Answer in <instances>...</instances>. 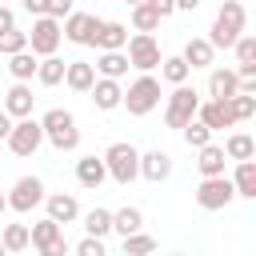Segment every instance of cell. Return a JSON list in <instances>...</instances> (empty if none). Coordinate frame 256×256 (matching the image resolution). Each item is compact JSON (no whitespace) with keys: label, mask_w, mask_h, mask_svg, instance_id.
<instances>
[{"label":"cell","mask_w":256,"mask_h":256,"mask_svg":"<svg viewBox=\"0 0 256 256\" xmlns=\"http://www.w3.org/2000/svg\"><path fill=\"white\" fill-rule=\"evenodd\" d=\"M104 168H108V176L116 180V184H132L136 176H140V152L128 144V140H116L108 152H104Z\"/></svg>","instance_id":"277c9868"},{"label":"cell","mask_w":256,"mask_h":256,"mask_svg":"<svg viewBox=\"0 0 256 256\" xmlns=\"http://www.w3.org/2000/svg\"><path fill=\"white\" fill-rule=\"evenodd\" d=\"M4 212H8V196L0 192V216H4Z\"/></svg>","instance_id":"7dc6e473"},{"label":"cell","mask_w":256,"mask_h":256,"mask_svg":"<svg viewBox=\"0 0 256 256\" xmlns=\"http://www.w3.org/2000/svg\"><path fill=\"white\" fill-rule=\"evenodd\" d=\"M124 4H140V0H124Z\"/></svg>","instance_id":"681fc988"},{"label":"cell","mask_w":256,"mask_h":256,"mask_svg":"<svg viewBox=\"0 0 256 256\" xmlns=\"http://www.w3.org/2000/svg\"><path fill=\"white\" fill-rule=\"evenodd\" d=\"M160 76H164V80H168V84L176 88V84H188L192 68H188V64L180 60V56H164V60H160Z\"/></svg>","instance_id":"f546056e"},{"label":"cell","mask_w":256,"mask_h":256,"mask_svg":"<svg viewBox=\"0 0 256 256\" xmlns=\"http://www.w3.org/2000/svg\"><path fill=\"white\" fill-rule=\"evenodd\" d=\"M124 56H128V64L136 68V72H152V68H160V44H156V36L152 32H136V36H128V44H124Z\"/></svg>","instance_id":"5b68a950"},{"label":"cell","mask_w":256,"mask_h":256,"mask_svg":"<svg viewBox=\"0 0 256 256\" xmlns=\"http://www.w3.org/2000/svg\"><path fill=\"white\" fill-rule=\"evenodd\" d=\"M144 228V212L140 208H120V212H112V232H120V240L124 236H132V232H140Z\"/></svg>","instance_id":"4316f807"},{"label":"cell","mask_w":256,"mask_h":256,"mask_svg":"<svg viewBox=\"0 0 256 256\" xmlns=\"http://www.w3.org/2000/svg\"><path fill=\"white\" fill-rule=\"evenodd\" d=\"M96 24H100V16H92V12H68L64 24H60V32H64V40H72V44H88L92 32H96Z\"/></svg>","instance_id":"7c38bea8"},{"label":"cell","mask_w":256,"mask_h":256,"mask_svg":"<svg viewBox=\"0 0 256 256\" xmlns=\"http://www.w3.org/2000/svg\"><path fill=\"white\" fill-rule=\"evenodd\" d=\"M232 196H236V188H232L228 176H204L200 188H196V204H200L204 212H220V208H228Z\"/></svg>","instance_id":"ba28073f"},{"label":"cell","mask_w":256,"mask_h":256,"mask_svg":"<svg viewBox=\"0 0 256 256\" xmlns=\"http://www.w3.org/2000/svg\"><path fill=\"white\" fill-rule=\"evenodd\" d=\"M140 176L152 180V184L168 180V176H172V156L160 152V148H156V152H144V156H140Z\"/></svg>","instance_id":"ac0fdd59"},{"label":"cell","mask_w":256,"mask_h":256,"mask_svg":"<svg viewBox=\"0 0 256 256\" xmlns=\"http://www.w3.org/2000/svg\"><path fill=\"white\" fill-rule=\"evenodd\" d=\"M88 92H92V100H96V108H100V112H112V108H120V96H124L120 80H108V76H96V84H92Z\"/></svg>","instance_id":"e0dca14e"},{"label":"cell","mask_w":256,"mask_h":256,"mask_svg":"<svg viewBox=\"0 0 256 256\" xmlns=\"http://www.w3.org/2000/svg\"><path fill=\"white\" fill-rule=\"evenodd\" d=\"M56 236H64V232H60V224H56V220H48V216H44V220H36V224L28 228V240H32L36 248H44V244H52Z\"/></svg>","instance_id":"1f68e13d"},{"label":"cell","mask_w":256,"mask_h":256,"mask_svg":"<svg viewBox=\"0 0 256 256\" xmlns=\"http://www.w3.org/2000/svg\"><path fill=\"white\" fill-rule=\"evenodd\" d=\"M236 92H240L236 68H212V72H208V96H212V100H228V96H236Z\"/></svg>","instance_id":"9a60e30c"},{"label":"cell","mask_w":256,"mask_h":256,"mask_svg":"<svg viewBox=\"0 0 256 256\" xmlns=\"http://www.w3.org/2000/svg\"><path fill=\"white\" fill-rule=\"evenodd\" d=\"M232 188H236V196H248V200H256V160H236Z\"/></svg>","instance_id":"d4e9b609"},{"label":"cell","mask_w":256,"mask_h":256,"mask_svg":"<svg viewBox=\"0 0 256 256\" xmlns=\"http://www.w3.org/2000/svg\"><path fill=\"white\" fill-rule=\"evenodd\" d=\"M72 12V0H44V16H52V20H64Z\"/></svg>","instance_id":"ab89813d"},{"label":"cell","mask_w":256,"mask_h":256,"mask_svg":"<svg viewBox=\"0 0 256 256\" xmlns=\"http://www.w3.org/2000/svg\"><path fill=\"white\" fill-rule=\"evenodd\" d=\"M28 48V32H20V28H8V32H0V52L4 56H12V52H24Z\"/></svg>","instance_id":"8d00e7d4"},{"label":"cell","mask_w":256,"mask_h":256,"mask_svg":"<svg viewBox=\"0 0 256 256\" xmlns=\"http://www.w3.org/2000/svg\"><path fill=\"white\" fill-rule=\"evenodd\" d=\"M220 148H224L228 160H252V156H256V140H252L248 132H232Z\"/></svg>","instance_id":"484cf974"},{"label":"cell","mask_w":256,"mask_h":256,"mask_svg":"<svg viewBox=\"0 0 256 256\" xmlns=\"http://www.w3.org/2000/svg\"><path fill=\"white\" fill-rule=\"evenodd\" d=\"M212 56H216V48H212L204 36H192V40L184 44V52H180V60H184L188 68H208V64H212Z\"/></svg>","instance_id":"7402d4cb"},{"label":"cell","mask_w":256,"mask_h":256,"mask_svg":"<svg viewBox=\"0 0 256 256\" xmlns=\"http://www.w3.org/2000/svg\"><path fill=\"white\" fill-rule=\"evenodd\" d=\"M60 20H52V16H36L32 20V32H28V52L32 56H56V48H60Z\"/></svg>","instance_id":"52a82bcc"},{"label":"cell","mask_w":256,"mask_h":256,"mask_svg":"<svg viewBox=\"0 0 256 256\" xmlns=\"http://www.w3.org/2000/svg\"><path fill=\"white\" fill-rule=\"evenodd\" d=\"M0 244L8 248V256L12 252H24L32 240H28V224H4V236H0Z\"/></svg>","instance_id":"d6a6232c"},{"label":"cell","mask_w":256,"mask_h":256,"mask_svg":"<svg viewBox=\"0 0 256 256\" xmlns=\"http://www.w3.org/2000/svg\"><path fill=\"white\" fill-rule=\"evenodd\" d=\"M224 164H228V156H224V148L220 144H204V148H196V168H200V176H224Z\"/></svg>","instance_id":"d6986e66"},{"label":"cell","mask_w":256,"mask_h":256,"mask_svg":"<svg viewBox=\"0 0 256 256\" xmlns=\"http://www.w3.org/2000/svg\"><path fill=\"white\" fill-rule=\"evenodd\" d=\"M236 64H256V36H236Z\"/></svg>","instance_id":"74e56055"},{"label":"cell","mask_w":256,"mask_h":256,"mask_svg":"<svg viewBox=\"0 0 256 256\" xmlns=\"http://www.w3.org/2000/svg\"><path fill=\"white\" fill-rule=\"evenodd\" d=\"M132 28H136V32H156V28H160V16H156V8H152L148 0L132 4Z\"/></svg>","instance_id":"83f0119b"},{"label":"cell","mask_w":256,"mask_h":256,"mask_svg":"<svg viewBox=\"0 0 256 256\" xmlns=\"http://www.w3.org/2000/svg\"><path fill=\"white\" fill-rule=\"evenodd\" d=\"M8 28H16V12L0 4V32H8Z\"/></svg>","instance_id":"7bdbcfd3"},{"label":"cell","mask_w":256,"mask_h":256,"mask_svg":"<svg viewBox=\"0 0 256 256\" xmlns=\"http://www.w3.org/2000/svg\"><path fill=\"white\" fill-rule=\"evenodd\" d=\"M64 68H68V60H60V56H40L36 80H40L44 88H56V84H64Z\"/></svg>","instance_id":"cb8c5ba5"},{"label":"cell","mask_w":256,"mask_h":256,"mask_svg":"<svg viewBox=\"0 0 256 256\" xmlns=\"http://www.w3.org/2000/svg\"><path fill=\"white\" fill-rule=\"evenodd\" d=\"M176 8H184V12H196V8H200V0H176Z\"/></svg>","instance_id":"bcb514c9"},{"label":"cell","mask_w":256,"mask_h":256,"mask_svg":"<svg viewBox=\"0 0 256 256\" xmlns=\"http://www.w3.org/2000/svg\"><path fill=\"white\" fill-rule=\"evenodd\" d=\"M96 68V76H108V80H120V76H128V56L124 52H100V60L92 64Z\"/></svg>","instance_id":"603a6c76"},{"label":"cell","mask_w":256,"mask_h":256,"mask_svg":"<svg viewBox=\"0 0 256 256\" xmlns=\"http://www.w3.org/2000/svg\"><path fill=\"white\" fill-rule=\"evenodd\" d=\"M76 256H108V248H104L100 236H84V240L76 244Z\"/></svg>","instance_id":"f35d334b"},{"label":"cell","mask_w":256,"mask_h":256,"mask_svg":"<svg viewBox=\"0 0 256 256\" xmlns=\"http://www.w3.org/2000/svg\"><path fill=\"white\" fill-rule=\"evenodd\" d=\"M84 232L104 240V236L112 232V212H108V208H92V212H84Z\"/></svg>","instance_id":"4dcf8cb0"},{"label":"cell","mask_w":256,"mask_h":256,"mask_svg":"<svg viewBox=\"0 0 256 256\" xmlns=\"http://www.w3.org/2000/svg\"><path fill=\"white\" fill-rule=\"evenodd\" d=\"M40 256H68V240H64V236H56L52 244H44V248H40Z\"/></svg>","instance_id":"60d3db41"},{"label":"cell","mask_w":256,"mask_h":256,"mask_svg":"<svg viewBox=\"0 0 256 256\" xmlns=\"http://www.w3.org/2000/svg\"><path fill=\"white\" fill-rule=\"evenodd\" d=\"M196 108H200L196 88L176 84V88H172V96H168V108H164V124H168V128H184V124L196 116Z\"/></svg>","instance_id":"8992f818"},{"label":"cell","mask_w":256,"mask_h":256,"mask_svg":"<svg viewBox=\"0 0 256 256\" xmlns=\"http://www.w3.org/2000/svg\"><path fill=\"white\" fill-rule=\"evenodd\" d=\"M236 36H244V4L240 0H224L216 20H212V32L204 36L212 48H232Z\"/></svg>","instance_id":"7a4b0ae2"},{"label":"cell","mask_w":256,"mask_h":256,"mask_svg":"<svg viewBox=\"0 0 256 256\" xmlns=\"http://www.w3.org/2000/svg\"><path fill=\"white\" fill-rule=\"evenodd\" d=\"M8 132H12V116L0 108V140H8Z\"/></svg>","instance_id":"ee69618b"},{"label":"cell","mask_w":256,"mask_h":256,"mask_svg":"<svg viewBox=\"0 0 256 256\" xmlns=\"http://www.w3.org/2000/svg\"><path fill=\"white\" fill-rule=\"evenodd\" d=\"M36 64H40V60H36V56H32L28 48H24V52H12V56H8V72H12L16 80H32V76H36Z\"/></svg>","instance_id":"f1b7e54d"},{"label":"cell","mask_w":256,"mask_h":256,"mask_svg":"<svg viewBox=\"0 0 256 256\" xmlns=\"http://www.w3.org/2000/svg\"><path fill=\"white\" fill-rule=\"evenodd\" d=\"M32 104H36V96H32L28 80H16V84L8 88V96H4V112H8L12 120H24V116H32Z\"/></svg>","instance_id":"5bb4252c"},{"label":"cell","mask_w":256,"mask_h":256,"mask_svg":"<svg viewBox=\"0 0 256 256\" xmlns=\"http://www.w3.org/2000/svg\"><path fill=\"white\" fill-rule=\"evenodd\" d=\"M76 180L84 188H100L108 180V168H104V156H80L76 160Z\"/></svg>","instance_id":"ffe728a7"},{"label":"cell","mask_w":256,"mask_h":256,"mask_svg":"<svg viewBox=\"0 0 256 256\" xmlns=\"http://www.w3.org/2000/svg\"><path fill=\"white\" fill-rule=\"evenodd\" d=\"M44 208H48V220H56V224H72V220L80 216V204H76V196H68V192L44 196Z\"/></svg>","instance_id":"2e32d148"},{"label":"cell","mask_w":256,"mask_h":256,"mask_svg":"<svg viewBox=\"0 0 256 256\" xmlns=\"http://www.w3.org/2000/svg\"><path fill=\"white\" fill-rule=\"evenodd\" d=\"M148 4H152V8H156V16H160V20H164V16H172V12H176V0H148Z\"/></svg>","instance_id":"b9f144b4"},{"label":"cell","mask_w":256,"mask_h":256,"mask_svg":"<svg viewBox=\"0 0 256 256\" xmlns=\"http://www.w3.org/2000/svg\"><path fill=\"white\" fill-rule=\"evenodd\" d=\"M228 104H232V116H236V124L256 116V96H248V92H236V96H228Z\"/></svg>","instance_id":"d590c367"},{"label":"cell","mask_w":256,"mask_h":256,"mask_svg":"<svg viewBox=\"0 0 256 256\" xmlns=\"http://www.w3.org/2000/svg\"><path fill=\"white\" fill-rule=\"evenodd\" d=\"M152 252H156V236H148L144 228L124 236V256H152Z\"/></svg>","instance_id":"836d02e7"},{"label":"cell","mask_w":256,"mask_h":256,"mask_svg":"<svg viewBox=\"0 0 256 256\" xmlns=\"http://www.w3.org/2000/svg\"><path fill=\"white\" fill-rule=\"evenodd\" d=\"M88 44L100 48V52H124V44H128V24H120V20H100Z\"/></svg>","instance_id":"8fae6325"},{"label":"cell","mask_w":256,"mask_h":256,"mask_svg":"<svg viewBox=\"0 0 256 256\" xmlns=\"http://www.w3.org/2000/svg\"><path fill=\"white\" fill-rule=\"evenodd\" d=\"M196 120H200V124H208L212 132H224V128H232V124H236V116H232V104H228V100H204V104L196 108Z\"/></svg>","instance_id":"4fadbf2b"},{"label":"cell","mask_w":256,"mask_h":256,"mask_svg":"<svg viewBox=\"0 0 256 256\" xmlns=\"http://www.w3.org/2000/svg\"><path fill=\"white\" fill-rule=\"evenodd\" d=\"M40 144H44V128H40V120L24 116V120L12 124V132H8V148H12V156H36Z\"/></svg>","instance_id":"9c48e42d"},{"label":"cell","mask_w":256,"mask_h":256,"mask_svg":"<svg viewBox=\"0 0 256 256\" xmlns=\"http://www.w3.org/2000/svg\"><path fill=\"white\" fill-rule=\"evenodd\" d=\"M120 104H124L132 116H148V112L160 104V80H156L152 72H140V76L128 84V92L120 96Z\"/></svg>","instance_id":"3957f363"},{"label":"cell","mask_w":256,"mask_h":256,"mask_svg":"<svg viewBox=\"0 0 256 256\" xmlns=\"http://www.w3.org/2000/svg\"><path fill=\"white\" fill-rule=\"evenodd\" d=\"M24 8H28L32 16H44V0H24Z\"/></svg>","instance_id":"f6af8a7d"},{"label":"cell","mask_w":256,"mask_h":256,"mask_svg":"<svg viewBox=\"0 0 256 256\" xmlns=\"http://www.w3.org/2000/svg\"><path fill=\"white\" fill-rule=\"evenodd\" d=\"M180 132H184V144H188V148H204V144L212 140V128H208V124H200L196 116H192V120H188Z\"/></svg>","instance_id":"e575fe53"},{"label":"cell","mask_w":256,"mask_h":256,"mask_svg":"<svg viewBox=\"0 0 256 256\" xmlns=\"http://www.w3.org/2000/svg\"><path fill=\"white\" fill-rule=\"evenodd\" d=\"M40 128H44V140L60 152H76L80 148V128H76V116L68 108H48L40 116Z\"/></svg>","instance_id":"6da1fadb"},{"label":"cell","mask_w":256,"mask_h":256,"mask_svg":"<svg viewBox=\"0 0 256 256\" xmlns=\"http://www.w3.org/2000/svg\"><path fill=\"white\" fill-rule=\"evenodd\" d=\"M0 256H8V248H4V244H0Z\"/></svg>","instance_id":"c3c4849f"},{"label":"cell","mask_w":256,"mask_h":256,"mask_svg":"<svg viewBox=\"0 0 256 256\" xmlns=\"http://www.w3.org/2000/svg\"><path fill=\"white\" fill-rule=\"evenodd\" d=\"M36 204H44V180L40 176H20L8 192V208L12 212H32Z\"/></svg>","instance_id":"30bf717a"},{"label":"cell","mask_w":256,"mask_h":256,"mask_svg":"<svg viewBox=\"0 0 256 256\" xmlns=\"http://www.w3.org/2000/svg\"><path fill=\"white\" fill-rule=\"evenodd\" d=\"M64 84H68L72 92H88V88L96 84V68H92L88 60H68V68H64Z\"/></svg>","instance_id":"44dd1931"}]
</instances>
